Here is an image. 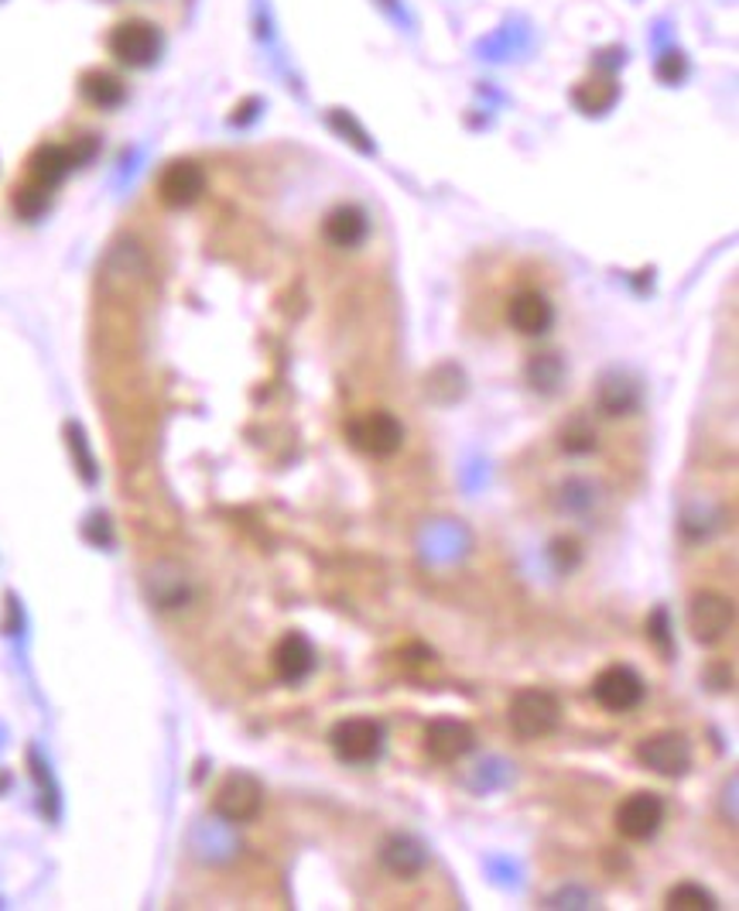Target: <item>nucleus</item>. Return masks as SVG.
<instances>
[{"instance_id": "obj_1", "label": "nucleus", "mask_w": 739, "mask_h": 911, "mask_svg": "<svg viewBox=\"0 0 739 911\" xmlns=\"http://www.w3.org/2000/svg\"><path fill=\"white\" fill-rule=\"evenodd\" d=\"M507 723L517 740H541L551 737L561 723V699L551 689H517L507 709Z\"/></svg>"}, {"instance_id": "obj_2", "label": "nucleus", "mask_w": 739, "mask_h": 911, "mask_svg": "<svg viewBox=\"0 0 739 911\" xmlns=\"http://www.w3.org/2000/svg\"><path fill=\"white\" fill-rule=\"evenodd\" d=\"M384 740H387L384 723L374 717H343L333 723V730H328V747H333V755L353 768L374 765L384 750Z\"/></svg>"}, {"instance_id": "obj_3", "label": "nucleus", "mask_w": 739, "mask_h": 911, "mask_svg": "<svg viewBox=\"0 0 739 911\" xmlns=\"http://www.w3.org/2000/svg\"><path fill=\"white\" fill-rule=\"evenodd\" d=\"M350 435V446L370 459H387L394 453H401L404 446V422L387 412V408H374V412H363L350 422L346 428Z\"/></svg>"}, {"instance_id": "obj_4", "label": "nucleus", "mask_w": 739, "mask_h": 911, "mask_svg": "<svg viewBox=\"0 0 739 911\" xmlns=\"http://www.w3.org/2000/svg\"><path fill=\"white\" fill-rule=\"evenodd\" d=\"M144 597L161 614L185 610L195 600V579L189 576V569L182 563L158 559L154 566L144 569Z\"/></svg>"}, {"instance_id": "obj_5", "label": "nucleus", "mask_w": 739, "mask_h": 911, "mask_svg": "<svg viewBox=\"0 0 739 911\" xmlns=\"http://www.w3.org/2000/svg\"><path fill=\"white\" fill-rule=\"evenodd\" d=\"M732 620H736L732 600L716 589H698L688 604V634H691V641L702 648L719 645L732 630Z\"/></svg>"}, {"instance_id": "obj_6", "label": "nucleus", "mask_w": 739, "mask_h": 911, "mask_svg": "<svg viewBox=\"0 0 739 911\" xmlns=\"http://www.w3.org/2000/svg\"><path fill=\"white\" fill-rule=\"evenodd\" d=\"M634 755L654 775L681 778L691 768V740L681 730H657V733H650L637 743Z\"/></svg>"}, {"instance_id": "obj_7", "label": "nucleus", "mask_w": 739, "mask_h": 911, "mask_svg": "<svg viewBox=\"0 0 739 911\" xmlns=\"http://www.w3.org/2000/svg\"><path fill=\"white\" fill-rule=\"evenodd\" d=\"M665 826V799L657 791H630V796L616 806V833L630 843H647L657 837V829Z\"/></svg>"}, {"instance_id": "obj_8", "label": "nucleus", "mask_w": 739, "mask_h": 911, "mask_svg": "<svg viewBox=\"0 0 739 911\" xmlns=\"http://www.w3.org/2000/svg\"><path fill=\"white\" fill-rule=\"evenodd\" d=\"M107 45L113 52L117 62L123 65H131V69H144V65H154L158 55H161V31L151 24V21H141V18H131V21H120L110 38H107Z\"/></svg>"}, {"instance_id": "obj_9", "label": "nucleus", "mask_w": 739, "mask_h": 911, "mask_svg": "<svg viewBox=\"0 0 739 911\" xmlns=\"http://www.w3.org/2000/svg\"><path fill=\"white\" fill-rule=\"evenodd\" d=\"M589 692H593V702L603 706L606 712H630L644 702L647 682L630 665H609L593 679Z\"/></svg>"}, {"instance_id": "obj_10", "label": "nucleus", "mask_w": 739, "mask_h": 911, "mask_svg": "<svg viewBox=\"0 0 739 911\" xmlns=\"http://www.w3.org/2000/svg\"><path fill=\"white\" fill-rule=\"evenodd\" d=\"M264 806V788L251 771H230L213 796V812L223 822H251Z\"/></svg>"}, {"instance_id": "obj_11", "label": "nucleus", "mask_w": 739, "mask_h": 911, "mask_svg": "<svg viewBox=\"0 0 739 911\" xmlns=\"http://www.w3.org/2000/svg\"><path fill=\"white\" fill-rule=\"evenodd\" d=\"M473 743H476V733L459 717H435L425 727V755L435 765H456L459 758L469 755Z\"/></svg>"}, {"instance_id": "obj_12", "label": "nucleus", "mask_w": 739, "mask_h": 911, "mask_svg": "<svg viewBox=\"0 0 739 911\" xmlns=\"http://www.w3.org/2000/svg\"><path fill=\"white\" fill-rule=\"evenodd\" d=\"M640 381L627 371H609L596 384V408L609 418H627L640 408Z\"/></svg>"}, {"instance_id": "obj_13", "label": "nucleus", "mask_w": 739, "mask_h": 911, "mask_svg": "<svg viewBox=\"0 0 739 911\" xmlns=\"http://www.w3.org/2000/svg\"><path fill=\"white\" fill-rule=\"evenodd\" d=\"M205 189V175L195 162H189V158H179V162H172L169 169L161 172L158 179V195H161V203L164 206H172V210H185L192 206L199 195Z\"/></svg>"}, {"instance_id": "obj_14", "label": "nucleus", "mask_w": 739, "mask_h": 911, "mask_svg": "<svg viewBox=\"0 0 739 911\" xmlns=\"http://www.w3.org/2000/svg\"><path fill=\"white\" fill-rule=\"evenodd\" d=\"M507 320L520 336H545L555 323V305L545 292L524 289L510 298L507 305Z\"/></svg>"}, {"instance_id": "obj_15", "label": "nucleus", "mask_w": 739, "mask_h": 911, "mask_svg": "<svg viewBox=\"0 0 739 911\" xmlns=\"http://www.w3.org/2000/svg\"><path fill=\"white\" fill-rule=\"evenodd\" d=\"M271 661H274L277 679L287 682V686H295V682H305V679L312 676V668H315V648H312V641L305 638L302 630H292V634H284V638L277 641Z\"/></svg>"}, {"instance_id": "obj_16", "label": "nucleus", "mask_w": 739, "mask_h": 911, "mask_svg": "<svg viewBox=\"0 0 739 911\" xmlns=\"http://www.w3.org/2000/svg\"><path fill=\"white\" fill-rule=\"evenodd\" d=\"M381 863H384L387 874L411 881L428 867V847L411 833H391L381 843Z\"/></svg>"}, {"instance_id": "obj_17", "label": "nucleus", "mask_w": 739, "mask_h": 911, "mask_svg": "<svg viewBox=\"0 0 739 911\" xmlns=\"http://www.w3.org/2000/svg\"><path fill=\"white\" fill-rule=\"evenodd\" d=\"M366 233H370V220H366V213L360 210V206H353V203H343V206H336V210H328L325 213V220H322V236L333 247H343V251H350V247H360L363 241H366Z\"/></svg>"}, {"instance_id": "obj_18", "label": "nucleus", "mask_w": 739, "mask_h": 911, "mask_svg": "<svg viewBox=\"0 0 739 911\" xmlns=\"http://www.w3.org/2000/svg\"><path fill=\"white\" fill-rule=\"evenodd\" d=\"M69 169H75V165H72L69 148H62V144H41L28 158V179L45 185V189H55L69 175Z\"/></svg>"}, {"instance_id": "obj_19", "label": "nucleus", "mask_w": 739, "mask_h": 911, "mask_svg": "<svg viewBox=\"0 0 739 911\" xmlns=\"http://www.w3.org/2000/svg\"><path fill=\"white\" fill-rule=\"evenodd\" d=\"M82 97H87L93 107H103V110H113L123 103V97H128V87H123V79L107 72V69H90L87 75H82V83H79Z\"/></svg>"}, {"instance_id": "obj_20", "label": "nucleus", "mask_w": 739, "mask_h": 911, "mask_svg": "<svg viewBox=\"0 0 739 911\" xmlns=\"http://www.w3.org/2000/svg\"><path fill=\"white\" fill-rule=\"evenodd\" d=\"M425 394H428L432 402H438V405L459 402L463 394H466V374H463V367H456V364H438V367L425 377Z\"/></svg>"}, {"instance_id": "obj_21", "label": "nucleus", "mask_w": 739, "mask_h": 911, "mask_svg": "<svg viewBox=\"0 0 739 911\" xmlns=\"http://www.w3.org/2000/svg\"><path fill=\"white\" fill-rule=\"evenodd\" d=\"M665 908H668V911H716L719 901H716V894L706 891L702 884L681 881V884H675V888L665 894Z\"/></svg>"}, {"instance_id": "obj_22", "label": "nucleus", "mask_w": 739, "mask_h": 911, "mask_svg": "<svg viewBox=\"0 0 739 911\" xmlns=\"http://www.w3.org/2000/svg\"><path fill=\"white\" fill-rule=\"evenodd\" d=\"M527 381L534 391H541V394H555L565 381V364L558 361L555 353H538L534 361L527 364Z\"/></svg>"}, {"instance_id": "obj_23", "label": "nucleus", "mask_w": 739, "mask_h": 911, "mask_svg": "<svg viewBox=\"0 0 739 911\" xmlns=\"http://www.w3.org/2000/svg\"><path fill=\"white\" fill-rule=\"evenodd\" d=\"M558 446L568 453V456H586V453H596L599 439H596V428L586 422V418H571L561 432H558Z\"/></svg>"}, {"instance_id": "obj_24", "label": "nucleus", "mask_w": 739, "mask_h": 911, "mask_svg": "<svg viewBox=\"0 0 739 911\" xmlns=\"http://www.w3.org/2000/svg\"><path fill=\"white\" fill-rule=\"evenodd\" d=\"M49 203H52V189L38 185V182H31V179H28L24 185L14 189V210H18L21 220H38L41 213L49 210Z\"/></svg>"}, {"instance_id": "obj_25", "label": "nucleus", "mask_w": 739, "mask_h": 911, "mask_svg": "<svg viewBox=\"0 0 739 911\" xmlns=\"http://www.w3.org/2000/svg\"><path fill=\"white\" fill-rule=\"evenodd\" d=\"M647 638L650 645L665 655V661L675 658V638H671V614L665 607H657L650 617H647Z\"/></svg>"}, {"instance_id": "obj_26", "label": "nucleus", "mask_w": 739, "mask_h": 911, "mask_svg": "<svg viewBox=\"0 0 739 911\" xmlns=\"http://www.w3.org/2000/svg\"><path fill=\"white\" fill-rule=\"evenodd\" d=\"M65 435H69V446H72V453H75V463H79V473H82V480H97V466H93V456H90V449H87V439H82V428L79 425H69L65 428Z\"/></svg>"}, {"instance_id": "obj_27", "label": "nucleus", "mask_w": 739, "mask_h": 911, "mask_svg": "<svg viewBox=\"0 0 739 911\" xmlns=\"http://www.w3.org/2000/svg\"><path fill=\"white\" fill-rule=\"evenodd\" d=\"M545 908H599L596 904V898L593 894H586V891H575V888H561V891H555L551 898H545Z\"/></svg>"}, {"instance_id": "obj_28", "label": "nucleus", "mask_w": 739, "mask_h": 911, "mask_svg": "<svg viewBox=\"0 0 739 911\" xmlns=\"http://www.w3.org/2000/svg\"><path fill=\"white\" fill-rule=\"evenodd\" d=\"M551 559H555V566L565 573V569H571V566H579L583 548H579V541H571V538H555V541H551Z\"/></svg>"}, {"instance_id": "obj_29", "label": "nucleus", "mask_w": 739, "mask_h": 911, "mask_svg": "<svg viewBox=\"0 0 739 911\" xmlns=\"http://www.w3.org/2000/svg\"><path fill=\"white\" fill-rule=\"evenodd\" d=\"M561 494H565V500H561V507L565 510H571V507H589V484H583V480H568L565 487H561Z\"/></svg>"}, {"instance_id": "obj_30", "label": "nucleus", "mask_w": 739, "mask_h": 911, "mask_svg": "<svg viewBox=\"0 0 739 911\" xmlns=\"http://www.w3.org/2000/svg\"><path fill=\"white\" fill-rule=\"evenodd\" d=\"M706 682L716 689V692H729L732 689V668L719 658V661H712L709 665V671H706Z\"/></svg>"}]
</instances>
